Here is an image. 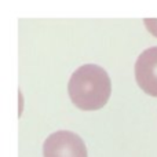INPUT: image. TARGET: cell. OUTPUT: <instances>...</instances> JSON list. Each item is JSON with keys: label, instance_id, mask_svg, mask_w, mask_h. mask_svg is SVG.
Masks as SVG:
<instances>
[{"label": "cell", "instance_id": "6da1fadb", "mask_svg": "<svg viewBox=\"0 0 157 157\" xmlns=\"http://www.w3.org/2000/svg\"><path fill=\"white\" fill-rule=\"evenodd\" d=\"M72 102L81 110H98L108 103L112 92L110 77L103 68L94 63L73 72L68 84Z\"/></svg>", "mask_w": 157, "mask_h": 157}, {"label": "cell", "instance_id": "7a4b0ae2", "mask_svg": "<svg viewBox=\"0 0 157 157\" xmlns=\"http://www.w3.org/2000/svg\"><path fill=\"white\" fill-rule=\"evenodd\" d=\"M44 157H87L83 139L71 131H57L44 141Z\"/></svg>", "mask_w": 157, "mask_h": 157}, {"label": "cell", "instance_id": "277c9868", "mask_svg": "<svg viewBox=\"0 0 157 157\" xmlns=\"http://www.w3.org/2000/svg\"><path fill=\"white\" fill-rule=\"evenodd\" d=\"M144 22H145L146 29L149 30L155 37H157V18H145Z\"/></svg>", "mask_w": 157, "mask_h": 157}, {"label": "cell", "instance_id": "3957f363", "mask_svg": "<svg viewBox=\"0 0 157 157\" xmlns=\"http://www.w3.org/2000/svg\"><path fill=\"white\" fill-rule=\"evenodd\" d=\"M135 78L139 88L157 97V47L145 50L135 62Z\"/></svg>", "mask_w": 157, "mask_h": 157}]
</instances>
